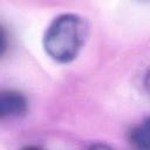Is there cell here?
<instances>
[{
	"label": "cell",
	"instance_id": "cell-1",
	"mask_svg": "<svg viewBox=\"0 0 150 150\" xmlns=\"http://www.w3.org/2000/svg\"><path fill=\"white\" fill-rule=\"evenodd\" d=\"M89 34L84 18L74 13L56 16L47 27L42 45L47 55L59 63H69L76 59Z\"/></svg>",
	"mask_w": 150,
	"mask_h": 150
},
{
	"label": "cell",
	"instance_id": "cell-3",
	"mask_svg": "<svg viewBox=\"0 0 150 150\" xmlns=\"http://www.w3.org/2000/svg\"><path fill=\"white\" fill-rule=\"evenodd\" d=\"M150 139V125L146 117L129 131V141L139 149H148Z\"/></svg>",
	"mask_w": 150,
	"mask_h": 150
},
{
	"label": "cell",
	"instance_id": "cell-4",
	"mask_svg": "<svg viewBox=\"0 0 150 150\" xmlns=\"http://www.w3.org/2000/svg\"><path fill=\"white\" fill-rule=\"evenodd\" d=\"M9 47V38L6 28L0 25V57H2Z\"/></svg>",
	"mask_w": 150,
	"mask_h": 150
},
{
	"label": "cell",
	"instance_id": "cell-2",
	"mask_svg": "<svg viewBox=\"0 0 150 150\" xmlns=\"http://www.w3.org/2000/svg\"><path fill=\"white\" fill-rule=\"evenodd\" d=\"M27 98L16 90H0V120L19 118L26 115Z\"/></svg>",
	"mask_w": 150,
	"mask_h": 150
}]
</instances>
